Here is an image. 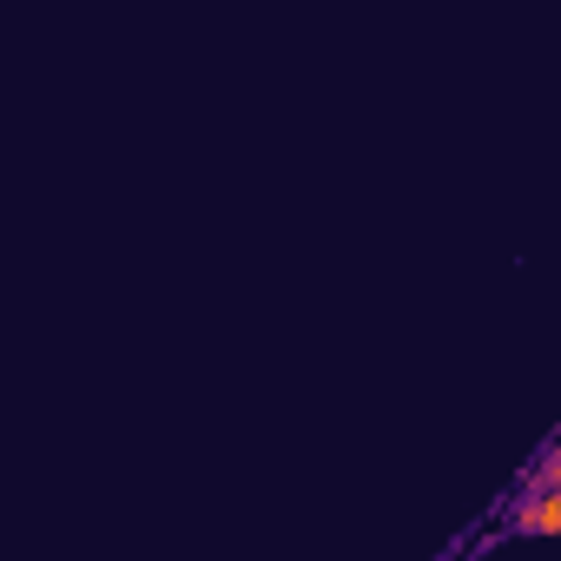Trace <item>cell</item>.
<instances>
[{
	"instance_id": "1",
	"label": "cell",
	"mask_w": 561,
	"mask_h": 561,
	"mask_svg": "<svg viewBox=\"0 0 561 561\" xmlns=\"http://www.w3.org/2000/svg\"><path fill=\"white\" fill-rule=\"evenodd\" d=\"M522 482H528V489H561V456L548 449V456H541V462H535V469H528Z\"/></svg>"
}]
</instances>
